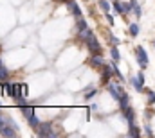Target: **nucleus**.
Wrapping results in <instances>:
<instances>
[{
    "mask_svg": "<svg viewBox=\"0 0 155 138\" xmlns=\"http://www.w3.org/2000/svg\"><path fill=\"white\" fill-rule=\"evenodd\" d=\"M135 54H137V63H139V67L141 68H146L148 67V56H146V52H144V49L139 45V47H135Z\"/></svg>",
    "mask_w": 155,
    "mask_h": 138,
    "instance_id": "f257e3e1",
    "label": "nucleus"
},
{
    "mask_svg": "<svg viewBox=\"0 0 155 138\" xmlns=\"http://www.w3.org/2000/svg\"><path fill=\"white\" fill-rule=\"evenodd\" d=\"M132 86L137 90V92H143L144 90V75L139 72L135 77H132Z\"/></svg>",
    "mask_w": 155,
    "mask_h": 138,
    "instance_id": "f03ea898",
    "label": "nucleus"
},
{
    "mask_svg": "<svg viewBox=\"0 0 155 138\" xmlns=\"http://www.w3.org/2000/svg\"><path fill=\"white\" fill-rule=\"evenodd\" d=\"M36 135L38 136H54L51 124H40L38 127H36Z\"/></svg>",
    "mask_w": 155,
    "mask_h": 138,
    "instance_id": "7ed1b4c3",
    "label": "nucleus"
},
{
    "mask_svg": "<svg viewBox=\"0 0 155 138\" xmlns=\"http://www.w3.org/2000/svg\"><path fill=\"white\" fill-rule=\"evenodd\" d=\"M87 47L90 49V52H92V54H99V52H101V45H99V41L94 38V34L87 39Z\"/></svg>",
    "mask_w": 155,
    "mask_h": 138,
    "instance_id": "20e7f679",
    "label": "nucleus"
},
{
    "mask_svg": "<svg viewBox=\"0 0 155 138\" xmlns=\"http://www.w3.org/2000/svg\"><path fill=\"white\" fill-rule=\"evenodd\" d=\"M107 90L112 93V97H114V99H117V101H119V99H121V95H123L121 86H119V84H116V83H108V84H107Z\"/></svg>",
    "mask_w": 155,
    "mask_h": 138,
    "instance_id": "39448f33",
    "label": "nucleus"
},
{
    "mask_svg": "<svg viewBox=\"0 0 155 138\" xmlns=\"http://www.w3.org/2000/svg\"><path fill=\"white\" fill-rule=\"evenodd\" d=\"M88 63H90V67H94V68H101V70H103V67L107 65V63H105V59H103L99 54H92V58H90V61H88Z\"/></svg>",
    "mask_w": 155,
    "mask_h": 138,
    "instance_id": "423d86ee",
    "label": "nucleus"
},
{
    "mask_svg": "<svg viewBox=\"0 0 155 138\" xmlns=\"http://www.w3.org/2000/svg\"><path fill=\"white\" fill-rule=\"evenodd\" d=\"M85 29H88V25H87V22L83 20V16L76 18V31L78 33H81V31H85Z\"/></svg>",
    "mask_w": 155,
    "mask_h": 138,
    "instance_id": "0eeeda50",
    "label": "nucleus"
},
{
    "mask_svg": "<svg viewBox=\"0 0 155 138\" xmlns=\"http://www.w3.org/2000/svg\"><path fill=\"white\" fill-rule=\"evenodd\" d=\"M110 68H112V67H108V65H105V67H103V75H101V79H103V83H108V79H110V75H112V72H114V70L110 72Z\"/></svg>",
    "mask_w": 155,
    "mask_h": 138,
    "instance_id": "6e6552de",
    "label": "nucleus"
},
{
    "mask_svg": "<svg viewBox=\"0 0 155 138\" xmlns=\"http://www.w3.org/2000/svg\"><path fill=\"white\" fill-rule=\"evenodd\" d=\"M123 115H124V118L128 120V124H134V109H132V108L123 109Z\"/></svg>",
    "mask_w": 155,
    "mask_h": 138,
    "instance_id": "1a4fd4ad",
    "label": "nucleus"
},
{
    "mask_svg": "<svg viewBox=\"0 0 155 138\" xmlns=\"http://www.w3.org/2000/svg\"><path fill=\"white\" fill-rule=\"evenodd\" d=\"M130 99H128V95L126 93H123L121 95V99H119V106H121V109H126V108H130V102H128Z\"/></svg>",
    "mask_w": 155,
    "mask_h": 138,
    "instance_id": "9d476101",
    "label": "nucleus"
},
{
    "mask_svg": "<svg viewBox=\"0 0 155 138\" xmlns=\"http://www.w3.org/2000/svg\"><path fill=\"white\" fill-rule=\"evenodd\" d=\"M69 7H71V11H72V14H74L76 18H79V16H81V9L78 7V4L74 2V0H72V2L69 4Z\"/></svg>",
    "mask_w": 155,
    "mask_h": 138,
    "instance_id": "9b49d317",
    "label": "nucleus"
},
{
    "mask_svg": "<svg viewBox=\"0 0 155 138\" xmlns=\"http://www.w3.org/2000/svg\"><path fill=\"white\" fill-rule=\"evenodd\" d=\"M27 122H29V126H31L33 129H36V127L40 126V120L36 118V115H35V113H33L31 117H27Z\"/></svg>",
    "mask_w": 155,
    "mask_h": 138,
    "instance_id": "f8f14e48",
    "label": "nucleus"
},
{
    "mask_svg": "<svg viewBox=\"0 0 155 138\" xmlns=\"http://www.w3.org/2000/svg\"><path fill=\"white\" fill-rule=\"evenodd\" d=\"M130 4H132V11H134L135 16L139 18V16H141V5L137 4V0H130Z\"/></svg>",
    "mask_w": 155,
    "mask_h": 138,
    "instance_id": "ddd939ff",
    "label": "nucleus"
},
{
    "mask_svg": "<svg viewBox=\"0 0 155 138\" xmlns=\"http://www.w3.org/2000/svg\"><path fill=\"white\" fill-rule=\"evenodd\" d=\"M97 4H99V7L103 9V13H108V11H110V2H108V0H97Z\"/></svg>",
    "mask_w": 155,
    "mask_h": 138,
    "instance_id": "4468645a",
    "label": "nucleus"
},
{
    "mask_svg": "<svg viewBox=\"0 0 155 138\" xmlns=\"http://www.w3.org/2000/svg\"><path fill=\"white\" fill-rule=\"evenodd\" d=\"M20 109H22V113H24L25 117H31V115L35 113V108H31V106H22Z\"/></svg>",
    "mask_w": 155,
    "mask_h": 138,
    "instance_id": "2eb2a0df",
    "label": "nucleus"
},
{
    "mask_svg": "<svg viewBox=\"0 0 155 138\" xmlns=\"http://www.w3.org/2000/svg\"><path fill=\"white\" fill-rule=\"evenodd\" d=\"M130 136H139L141 135V131H139V127L135 126V124H130V133H128Z\"/></svg>",
    "mask_w": 155,
    "mask_h": 138,
    "instance_id": "dca6fc26",
    "label": "nucleus"
},
{
    "mask_svg": "<svg viewBox=\"0 0 155 138\" xmlns=\"http://www.w3.org/2000/svg\"><path fill=\"white\" fill-rule=\"evenodd\" d=\"M110 56H112V59H114V61H119V59H121V56H119V50H117V45H114V47H112V50H110Z\"/></svg>",
    "mask_w": 155,
    "mask_h": 138,
    "instance_id": "f3484780",
    "label": "nucleus"
},
{
    "mask_svg": "<svg viewBox=\"0 0 155 138\" xmlns=\"http://www.w3.org/2000/svg\"><path fill=\"white\" fill-rule=\"evenodd\" d=\"M146 95H148V104H150V106L155 104V92H153V90H148V92H146Z\"/></svg>",
    "mask_w": 155,
    "mask_h": 138,
    "instance_id": "a211bd4d",
    "label": "nucleus"
},
{
    "mask_svg": "<svg viewBox=\"0 0 155 138\" xmlns=\"http://www.w3.org/2000/svg\"><path fill=\"white\" fill-rule=\"evenodd\" d=\"M130 34L132 36L139 34V25H137V24H132V25H130Z\"/></svg>",
    "mask_w": 155,
    "mask_h": 138,
    "instance_id": "6ab92c4d",
    "label": "nucleus"
},
{
    "mask_svg": "<svg viewBox=\"0 0 155 138\" xmlns=\"http://www.w3.org/2000/svg\"><path fill=\"white\" fill-rule=\"evenodd\" d=\"M110 67H112V70H114V74H116L117 77H119V79H121V81H124V77H123V74H121V72H119V68H117V67H116V63H112V65H110Z\"/></svg>",
    "mask_w": 155,
    "mask_h": 138,
    "instance_id": "aec40b11",
    "label": "nucleus"
},
{
    "mask_svg": "<svg viewBox=\"0 0 155 138\" xmlns=\"http://www.w3.org/2000/svg\"><path fill=\"white\" fill-rule=\"evenodd\" d=\"M114 9H116L117 13H124V7H123V4H121V2H114Z\"/></svg>",
    "mask_w": 155,
    "mask_h": 138,
    "instance_id": "412c9836",
    "label": "nucleus"
},
{
    "mask_svg": "<svg viewBox=\"0 0 155 138\" xmlns=\"http://www.w3.org/2000/svg\"><path fill=\"white\" fill-rule=\"evenodd\" d=\"M94 95H96V90H94V88H92V90H88V92H87V93H85V99H87V101H88V99H92V97H94Z\"/></svg>",
    "mask_w": 155,
    "mask_h": 138,
    "instance_id": "4be33fe9",
    "label": "nucleus"
},
{
    "mask_svg": "<svg viewBox=\"0 0 155 138\" xmlns=\"http://www.w3.org/2000/svg\"><path fill=\"white\" fill-rule=\"evenodd\" d=\"M7 74H9L7 68H5V67H2V68H0V79H5V77H7Z\"/></svg>",
    "mask_w": 155,
    "mask_h": 138,
    "instance_id": "5701e85b",
    "label": "nucleus"
},
{
    "mask_svg": "<svg viewBox=\"0 0 155 138\" xmlns=\"http://www.w3.org/2000/svg\"><path fill=\"white\" fill-rule=\"evenodd\" d=\"M105 16H107V22H108L110 25H114V18H112V14H108V13H105Z\"/></svg>",
    "mask_w": 155,
    "mask_h": 138,
    "instance_id": "b1692460",
    "label": "nucleus"
},
{
    "mask_svg": "<svg viewBox=\"0 0 155 138\" xmlns=\"http://www.w3.org/2000/svg\"><path fill=\"white\" fill-rule=\"evenodd\" d=\"M110 39H112V43H114V45H119V38H116V36H110Z\"/></svg>",
    "mask_w": 155,
    "mask_h": 138,
    "instance_id": "393cba45",
    "label": "nucleus"
},
{
    "mask_svg": "<svg viewBox=\"0 0 155 138\" xmlns=\"http://www.w3.org/2000/svg\"><path fill=\"white\" fill-rule=\"evenodd\" d=\"M144 129H146V133H148V135H150V136H153V131H152V127H150V126H146V127H144Z\"/></svg>",
    "mask_w": 155,
    "mask_h": 138,
    "instance_id": "a878e982",
    "label": "nucleus"
},
{
    "mask_svg": "<svg viewBox=\"0 0 155 138\" xmlns=\"http://www.w3.org/2000/svg\"><path fill=\"white\" fill-rule=\"evenodd\" d=\"M60 2H67V4H71V2H72V0H60Z\"/></svg>",
    "mask_w": 155,
    "mask_h": 138,
    "instance_id": "bb28decb",
    "label": "nucleus"
},
{
    "mask_svg": "<svg viewBox=\"0 0 155 138\" xmlns=\"http://www.w3.org/2000/svg\"><path fill=\"white\" fill-rule=\"evenodd\" d=\"M2 67H4V65H2V61H0V68H2Z\"/></svg>",
    "mask_w": 155,
    "mask_h": 138,
    "instance_id": "cd10ccee",
    "label": "nucleus"
},
{
    "mask_svg": "<svg viewBox=\"0 0 155 138\" xmlns=\"http://www.w3.org/2000/svg\"><path fill=\"white\" fill-rule=\"evenodd\" d=\"M153 47H155V41H153Z\"/></svg>",
    "mask_w": 155,
    "mask_h": 138,
    "instance_id": "c85d7f7f",
    "label": "nucleus"
}]
</instances>
